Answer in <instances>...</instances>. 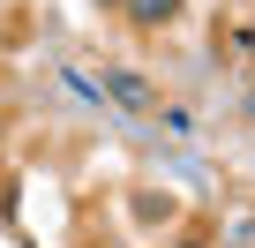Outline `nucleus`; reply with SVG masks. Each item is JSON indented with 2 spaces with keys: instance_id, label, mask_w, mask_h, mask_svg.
<instances>
[{
  "instance_id": "2",
  "label": "nucleus",
  "mask_w": 255,
  "mask_h": 248,
  "mask_svg": "<svg viewBox=\"0 0 255 248\" xmlns=\"http://www.w3.org/2000/svg\"><path fill=\"white\" fill-rule=\"evenodd\" d=\"M120 15L135 30H165V23H180V0H120Z\"/></svg>"
},
{
  "instance_id": "5",
  "label": "nucleus",
  "mask_w": 255,
  "mask_h": 248,
  "mask_svg": "<svg viewBox=\"0 0 255 248\" xmlns=\"http://www.w3.org/2000/svg\"><path fill=\"white\" fill-rule=\"evenodd\" d=\"M98 8H120V0H98Z\"/></svg>"
},
{
  "instance_id": "3",
  "label": "nucleus",
  "mask_w": 255,
  "mask_h": 248,
  "mask_svg": "<svg viewBox=\"0 0 255 248\" xmlns=\"http://www.w3.org/2000/svg\"><path fill=\"white\" fill-rule=\"evenodd\" d=\"M158 120H165V136H188V128H195V113H188V105H165Z\"/></svg>"
},
{
  "instance_id": "1",
  "label": "nucleus",
  "mask_w": 255,
  "mask_h": 248,
  "mask_svg": "<svg viewBox=\"0 0 255 248\" xmlns=\"http://www.w3.org/2000/svg\"><path fill=\"white\" fill-rule=\"evenodd\" d=\"M105 98H120L128 113H158V90H150L135 68H113V75H105Z\"/></svg>"
},
{
  "instance_id": "4",
  "label": "nucleus",
  "mask_w": 255,
  "mask_h": 248,
  "mask_svg": "<svg viewBox=\"0 0 255 248\" xmlns=\"http://www.w3.org/2000/svg\"><path fill=\"white\" fill-rule=\"evenodd\" d=\"M233 45H240V53H255V23H240V30H233Z\"/></svg>"
}]
</instances>
